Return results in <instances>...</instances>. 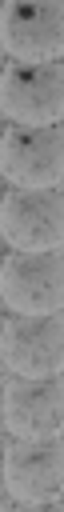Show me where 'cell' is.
Instances as JSON below:
<instances>
[{
  "mask_svg": "<svg viewBox=\"0 0 64 512\" xmlns=\"http://www.w3.org/2000/svg\"><path fill=\"white\" fill-rule=\"evenodd\" d=\"M0 292L12 316H60L64 304L60 252H8L0 268Z\"/></svg>",
  "mask_w": 64,
  "mask_h": 512,
  "instance_id": "obj_1",
  "label": "cell"
},
{
  "mask_svg": "<svg viewBox=\"0 0 64 512\" xmlns=\"http://www.w3.org/2000/svg\"><path fill=\"white\" fill-rule=\"evenodd\" d=\"M0 352L8 376L20 380H60L64 364V328L60 316H4Z\"/></svg>",
  "mask_w": 64,
  "mask_h": 512,
  "instance_id": "obj_2",
  "label": "cell"
},
{
  "mask_svg": "<svg viewBox=\"0 0 64 512\" xmlns=\"http://www.w3.org/2000/svg\"><path fill=\"white\" fill-rule=\"evenodd\" d=\"M0 228H4L8 252H60V240H64L60 192L8 188L0 204Z\"/></svg>",
  "mask_w": 64,
  "mask_h": 512,
  "instance_id": "obj_3",
  "label": "cell"
},
{
  "mask_svg": "<svg viewBox=\"0 0 64 512\" xmlns=\"http://www.w3.org/2000/svg\"><path fill=\"white\" fill-rule=\"evenodd\" d=\"M4 176L8 188L24 192H60L64 144L60 128H12L4 136Z\"/></svg>",
  "mask_w": 64,
  "mask_h": 512,
  "instance_id": "obj_4",
  "label": "cell"
},
{
  "mask_svg": "<svg viewBox=\"0 0 64 512\" xmlns=\"http://www.w3.org/2000/svg\"><path fill=\"white\" fill-rule=\"evenodd\" d=\"M64 112L60 64H12L4 72V116L12 128H56Z\"/></svg>",
  "mask_w": 64,
  "mask_h": 512,
  "instance_id": "obj_5",
  "label": "cell"
},
{
  "mask_svg": "<svg viewBox=\"0 0 64 512\" xmlns=\"http://www.w3.org/2000/svg\"><path fill=\"white\" fill-rule=\"evenodd\" d=\"M4 488L12 504H60V436L8 440Z\"/></svg>",
  "mask_w": 64,
  "mask_h": 512,
  "instance_id": "obj_6",
  "label": "cell"
},
{
  "mask_svg": "<svg viewBox=\"0 0 64 512\" xmlns=\"http://www.w3.org/2000/svg\"><path fill=\"white\" fill-rule=\"evenodd\" d=\"M4 48L12 64H56L64 48V12L56 0L44 4H20L12 0L4 16Z\"/></svg>",
  "mask_w": 64,
  "mask_h": 512,
  "instance_id": "obj_7",
  "label": "cell"
},
{
  "mask_svg": "<svg viewBox=\"0 0 64 512\" xmlns=\"http://www.w3.org/2000/svg\"><path fill=\"white\" fill-rule=\"evenodd\" d=\"M60 380H4V428L8 440L60 436Z\"/></svg>",
  "mask_w": 64,
  "mask_h": 512,
  "instance_id": "obj_8",
  "label": "cell"
},
{
  "mask_svg": "<svg viewBox=\"0 0 64 512\" xmlns=\"http://www.w3.org/2000/svg\"><path fill=\"white\" fill-rule=\"evenodd\" d=\"M8 512H60V504H8Z\"/></svg>",
  "mask_w": 64,
  "mask_h": 512,
  "instance_id": "obj_9",
  "label": "cell"
},
{
  "mask_svg": "<svg viewBox=\"0 0 64 512\" xmlns=\"http://www.w3.org/2000/svg\"><path fill=\"white\" fill-rule=\"evenodd\" d=\"M20 4H44V0H20Z\"/></svg>",
  "mask_w": 64,
  "mask_h": 512,
  "instance_id": "obj_10",
  "label": "cell"
}]
</instances>
